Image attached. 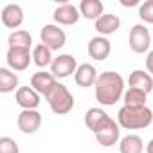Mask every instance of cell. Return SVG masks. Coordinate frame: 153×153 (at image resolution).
I'll use <instances>...</instances> for the list:
<instances>
[{"mask_svg":"<svg viewBox=\"0 0 153 153\" xmlns=\"http://www.w3.org/2000/svg\"><path fill=\"white\" fill-rule=\"evenodd\" d=\"M146 70L153 76V51H149L146 56Z\"/></svg>","mask_w":153,"mask_h":153,"instance_id":"obj_27","label":"cell"},{"mask_svg":"<svg viewBox=\"0 0 153 153\" xmlns=\"http://www.w3.org/2000/svg\"><path fill=\"white\" fill-rule=\"evenodd\" d=\"M0 153H20V148L15 139L0 137Z\"/></svg>","mask_w":153,"mask_h":153,"instance_id":"obj_26","label":"cell"},{"mask_svg":"<svg viewBox=\"0 0 153 153\" xmlns=\"http://www.w3.org/2000/svg\"><path fill=\"white\" fill-rule=\"evenodd\" d=\"M128 87L130 88H139V90H144L146 94L153 92V78H151V74L148 70H133L130 74V78H128Z\"/></svg>","mask_w":153,"mask_h":153,"instance_id":"obj_18","label":"cell"},{"mask_svg":"<svg viewBox=\"0 0 153 153\" xmlns=\"http://www.w3.org/2000/svg\"><path fill=\"white\" fill-rule=\"evenodd\" d=\"M52 61H54V56H52V51L49 47H45L43 43H38V45L33 47V63L38 68L51 67Z\"/></svg>","mask_w":153,"mask_h":153,"instance_id":"obj_21","label":"cell"},{"mask_svg":"<svg viewBox=\"0 0 153 153\" xmlns=\"http://www.w3.org/2000/svg\"><path fill=\"white\" fill-rule=\"evenodd\" d=\"M97 78H99V72H97V68H96L92 63H81V65L78 67V70H76V74H74L76 85L81 87V88H90V87H94L96 81H97Z\"/></svg>","mask_w":153,"mask_h":153,"instance_id":"obj_12","label":"cell"},{"mask_svg":"<svg viewBox=\"0 0 153 153\" xmlns=\"http://www.w3.org/2000/svg\"><path fill=\"white\" fill-rule=\"evenodd\" d=\"M78 67H79L78 59L72 54H58L51 65V74L56 79H65V78H70L72 74H76Z\"/></svg>","mask_w":153,"mask_h":153,"instance_id":"obj_6","label":"cell"},{"mask_svg":"<svg viewBox=\"0 0 153 153\" xmlns=\"http://www.w3.org/2000/svg\"><path fill=\"white\" fill-rule=\"evenodd\" d=\"M117 123L124 130H144L153 123V112L148 106H123L117 112Z\"/></svg>","mask_w":153,"mask_h":153,"instance_id":"obj_2","label":"cell"},{"mask_svg":"<svg viewBox=\"0 0 153 153\" xmlns=\"http://www.w3.org/2000/svg\"><path fill=\"white\" fill-rule=\"evenodd\" d=\"M94 92H96V99L101 106H114L126 92L123 76L114 70L101 72L94 85Z\"/></svg>","mask_w":153,"mask_h":153,"instance_id":"obj_1","label":"cell"},{"mask_svg":"<svg viewBox=\"0 0 153 153\" xmlns=\"http://www.w3.org/2000/svg\"><path fill=\"white\" fill-rule=\"evenodd\" d=\"M146 153H153V139L146 144Z\"/></svg>","mask_w":153,"mask_h":153,"instance_id":"obj_29","label":"cell"},{"mask_svg":"<svg viewBox=\"0 0 153 153\" xmlns=\"http://www.w3.org/2000/svg\"><path fill=\"white\" fill-rule=\"evenodd\" d=\"M58 79L51 72H45V70H40V72H34L31 76V87L43 97H47L51 94V90L56 87Z\"/></svg>","mask_w":153,"mask_h":153,"instance_id":"obj_11","label":"cell"},{"mask_svg":"<svg viewBox=\"0 0 153 153\" xmlns=\"http://www.w3.org/2000/svg\"><path fill=\"white\" fill-rule=\"evenodd\" d=\"M7 43H9V47L31 49V47H33V36H31L29 31H25V29H18V31H13V33L7 36Z\"/></svg>","mask_w":153,"mask_h":153,"instance_id":"obj_23","label":"cell"},{"mask_svg":"<svg viewBox=\"0 0 153 153\" xmlns=\"http://www.w3.org/2000/svg\"><path fill=\"white\" fill-rule=\"evenodd\" d=\"M18 87V76L9 68V67H2L0 68V92L2 94H9V92H16Z\"/></svg>","mask_w":153,"mask_h":153,"instance_id":"obj_20","label":"cell"},{"mask_svg":"<svg viewBox=\"0 0 153 153\" xmlns=\"http://www.w3.org/2000/svg\"><path fill=\"white\" fill-rule=\"evenodd\" d=\"M97 144L105 146V148H110V146H115L119 140H121V126L115 119H110L99 131L94 133Z\"/></svg>","mask_w":153,"mask_h":153,"instance_id":"obj_9","label":"cell"},{"mask_svg":"<svg viewBox=\"0 0 153 153\" xmlns=\"http://www.w3.org/2000/svg\"><path fill=\"white\" fill-rule=\"evenodd\" d=\"M123 101H124V106H133V108H139V106H146V101H148V94L144 90H139V88H126L124 96H123Z\"/></svg>","mask_w":153,"mask_h":153,"instance_id":"obj_24","label":"cell"},{"mask_svg":"<svg viewBox=\"0 0 153 153\" xmlns=\"http://www.w3.org/2000/svg\"><path fill=\"white\" fill-rule=\"evenodd\" d=\"M119 151L121 153H142L144 151V142L139 135L128 133L119 140Z\"/></svg>","mask_w":153,"mask_h":153,"instance_id":"obj_22","label":"cell"},{"mask_svg":"<svg viewBox=\"0 0 153 153\" xmlns=\"http://www.w3.org/2000/svg\"><path fill=\"white\" fill-rule=\"evenodd\" d=\"M40 38H42V43H43L45 47H49L52 52L63 49L65 43H67V34H65V31H63L59 25H56V24H47V25H43V27H42V33H40Z\"/></svg>","mask_w":153,"mask_h":153,"instance_id":"obj_5","label":"cell"},{"mask_svg":"<svg viewBox=\"0 0 153 153\" xmlns=\"http://www.w3.org/2000/svg\"><path fill=\"white\" fill-rule=\"evenodd\" d=\"M42 96L33 87H20L15 92V101L22 110H36L40 105Z\"/></svg>","mask_w":153,"mask_h":153,"instance_id":"obj_14","label":"cell"},{"mask_svg":"<svg viewBox=\"0 0 153 153\" xmlns=\"http://www.w3.org/2000/svg\"><path fill=\"white\" fill-rule=\"evenodd\" d=\"M139 18L144 24H153V0H146L139 6Z\"/></svg>","mask_w":153,"mask_h":153,"instance_id":"obj_25","label":"cell"},{"mask_svg":"<svg viewBox=\"0 0 153 153\" xmlns=\"http://www.w3.org/2000/svg\"><path fill=\"white\" fill-rule=\"evenodd\" d=\"M128 43H130V49H131L135 54L149 52V47H151V34H149V29H148L144 24H135V25L131 27V31H130Z\"/></svg>","mask_w":153,"mask_h":153,"instance_id":"obj_4","label":"cell"},{"mask_svg":"<svg viewBox=\"0 0 153 153\" xmlns=\"http://www.w3.org/2000/svg\"><path fill=\"white\" fill-rule=\"evenodd\" d=\"M52 18L56 22V25H76L81 18V13H79V7L65 2V4H59L54 9Z\"/></svg>","mask_w":153,"mask_h":153,"instance_id":"obj_10","label":"cell"},{"mask_svg":"<svg viewBox=\"0 0 153 153\" xmlns=\"http://www.w3.org/2000/svg\"><path fill=\"white\" fill-rule=\"evenodd\" d=\"M87 51H88V56H90L92 59H96V61H105V59L110 56V52H112V43H110V40L105 38V36H94V38H90Z\"/></svg>","mask_w":153,"mask_h":153,"instance_id":"obj_13","label":"cell"},{"mask_svg":"<svg viewBox=\"0 0 153 153\" xmlns=\"http://www.w3.org/2000/svg\"><path fill=\"white\" fill-rule=\"evenodd\" d=\"M7 67L15 72L27 70L29 65L33 63V51L31 49H20V47H9L6 54Z\"/></svg>","mask_w":153,"mask_h":153,"instance_id":"obj_7","label":"cell"},{"mask_svg":"<svg viewBox=\"0 0 153 153\" xmlns=\"http://www.w3.org/2000/svg\"><path fill=\"white\" fill-rule=\"evenodd\" d=\"M119 27H121V18L112 13H105L101 18L94 22V29L97 31V36H105V38L119 31Z\"/></svg>","mask_w":153,"mask_h":153,"instance_id":"obj_16","label":"cell"},{"mask_svg":"<svg viewBox=\"0 0 153 153\" xmlns=\"http://www.w3.org/2000/svg\"><path fill=\"white\" fill-rule=\"evenodd\" d=\"M110 119H112V117H110L103 108H97V106L88 108L87 114H85V124H87V128H88L92 133L99 131Z\"/></svg>","mask_w":153,"mask_h":153,"instance_id":"obj_17","label":"cell"},{"mask_svg":"<svg viewBox=\"0 0 153 153\" xmlns=\"http://www.w3.org/2000/svg\"><path fill=\"white\" fill-rule=\"evenodd\" d=\"M0 18H2V24H4L7 29L18 31V27L24 24V9H22V6H18V4H7V6L2 9Z\"/></svg>","mask_w":153,"mask_h":153,"instance_id":"obj_15","label":"cell"},{"mask_svg":"<svg viewBox=\"0 0 153 153\" xmlns=\"http://www.w3.org/2000/svg\"><path fill=\"white\" fill-rule=\"evenodd\" d=\"M16 126L25 135L36 133L42 126V114L38 110H22L16 117Z\"/></svg>","mask_w":153,"mask_h":153,"instance_id":"obj_8","label":"cell"},{"mask_svg":"<svg viewBox=\"0 0 153 153\" xmlns=\"http://www.w3.org/2000/svg\"><path fill=\"white\" fill-rule=\"evenodd\" d=\"M121 4H123L124 7H131V6H140V2H139V0H130V2H128V0H121Z\"/></svg>","mask_w":153,"mask_h":153,"instance_id":"obj_28","label":"cell"},{"mask_svg":"<svg viewBox=\"0 0 153 153\" xmlns=\"http://www.w3.org/2000/svg\"><path fill=\"white\" fill-rule=\"evenodd\" d=\"M79 7V13L83 18L87 20H97L105 15V6L103 2H99V0H81V4L78 6Z\"/></svg>","mask_w":153,"mask_h":153,"instance_id":"obj_19","label":"cell"},{"mask_svg":"<svg viewBox=\"0 0 153 153\" xmlns=\"http://www.w3.org/2000/svg\"><path fill=\"white\" fill-rule=\"evenodd\" d=\"M45 99L49 103V108L56 115H65L74 108V96L63 83H56V87L51 90V94Z\"/></svg>","mask_w":153,"mask_h":153,"instance_id":"obj_3","label":"cell"}]
</instances>
